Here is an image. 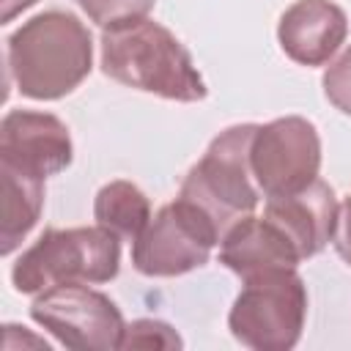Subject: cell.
<instances>
[{"label":"cell","instance_id":"2e32d148","mask_svg":"<svg viewBox=\"0 0 351 351\" xmlns=\"http://www.w3.org/2000/svg\"><path fill=\"white\" fill-rule=\"evenodd\" d=\"M181 346L184 340L178 337V332L159 318H137L126 324L121 337V348H181Z\"/></svg>","mask_w":351,"mask_h":351},{"label":"cell","instance_id":"3957f363","mask_svg":"<svg viewBox=\"0 0 351 351\" xmlns=\"http://www.w3.org/2000/svg\"><path fill=\"white\" fill-rule=\"evenodd\" d=\"M121 269V239L107 228H47L11 266L19 293H41L55 285H99Z\"/></svg>","mask_w":351,"mask_h":351},{"label":"cell","instance_id":"5b68a950","mask_svg":"<svg viewBox=\"0 0 351 351\" xmlns=\"http://www.w3.org/2000/svg\"><path fill=\"white\" fill-rule=\"evenodd\" d=\"M307 321V285L296 269H274L244 280L228 326L255 351H288L299 343Z\"/></svg>","mask_w":351,"mask_h":351},{"label":"cell","instance_id":"6da1fadb","mask_svg":"<svg viewBox=\"0 0 351 351\" xmlns=\"http://www.w3.org/2000/svg\"><path fill=\"white\" fill-rule=\"evenodd\" d=\"M5 66L22 96L36 101L63 99L90 74V30L71 11L36 14L5 38Z\"/></svg>","mask_w":351,"mask_h":351},{"label":"cell","instance_id":"52a82bcc","mask_svg":"<svg viewBox=\"0 0 351 351\" xmlns=\"http://www.w3.org/2000/svg\"><path fill=\"white\" fill-rule=\"evenodd\" d=\"M30 318L60 346L74 351L121 348V337L126 329L118 304L107 293L93 291L85 282L55 285L36 293Z\"/></svg>","mask_w":351,"mask_h":351},{"label":"cell","instance_id":"d6986e66","mask_svg":"<svg viewBox=\"0 0 351 351\" xmlns=\"http://www.w3.org/2000/svg\"><path fill=\"white\" fill-rule=\"evenodd\" d=\"M33 3H38V0H3V22H11L16 14L30 8Z\"/></svg>","mask_w":351,"mask_h":351},{"label":"cell","instance_id":"8992f818","mask_svg":"<svg viewBox=\"0 0 351 351\" xmlns=\"http://www.w3.org/2000/svg\"><path fill=\"white\" fill-rule=\"evenodd\" d=\"M219 241L217 225L195 203L176 197L132 241V263L145 277H178L206 266Z\"/></svg>","mask_w":351,"mask_h":351},{"label":"cell","instance_id":"7a4b0ae2","mask_svg":"<svg viewBox=\"0 0 351 351\" xmlns=\"http://www.w3.org/2000/svg\"><path fill=\"white\" fill-rule=\"evenodd\" d=\"M99 47L101 71L126 88L170 101H200L208 93L189 49L148 16L101 30Z\"/></svg>","mask_w":351,"mask_h":351},{"label":"cell","instance_id":"30bf717a","mask_svg":"<svg viewBox=\"0 0 351 351\" xmlns=\"http://www.w3.org/2000/svg\"><path fill=\"white\" fill-rule=\"evenodd\" d=\"M337 211L340 206L335 189L321 178H315L310 186L293 195L266 197L263 206V217L288 236V241L296 247L302 261L318 255L332 241Z\"/></svg>","mask_w":351,"mask_h":351},{"label":"cell","instance_id":"ac0fdd59","mask_svg":"<svg viewBox=\"0 0 351 351\" xmlns=\"http://www.w3.org/2000/svg\"><path fill=\"white\" fill-rule=\"evenodd\" d=\"M332 244H335V252L351 266V195L343 200V206L337 211V225H335Z\"/></svg>","mask_w":351,"mask_h":351},{"label":"cell","instance_id":"e0dca14e","mask_svg":"<svg viewBox=\"0 0 351 351\" xmlns=\"http://www.w3.org/2000/svg\"><path fill=\"white\" fill-rule=\"evenodd\" d=\"M324 96L340 112L351 115V44L326 66V71H324Z\"/></svg>","mask_w":351,"mask_h":351},{"label":"cell","instance_id":"277c9868","mask_svg":"<svg viewBox=\"0 0 351 351\" xmlns=\"http://www.w3.org/2000/svg\"><path fill=\"white\" fill-rule=\"evenodd\" d=\"M255 129L258 123H239L219 132L178 189V197L195 203L222 236L241 217L252 214L261 200V189L250 170Z\"/></svg>","mask_w":351,"mask_h":351},{"label":"cell","instance_id":"8fae6325","mask_svg":"<svg viewBox=\"0 0 351 351\" xmlns=\"http://www.w3.org/2000/svg\"><path fill=\"white\" fill-rule=\"evenodd\" d=\"M348 36V16L332 0H296L277 25L282 52L302 66H324Z\"/></svg>","mask_w":351,"mask_h":351},{"label":"cell","instance_id":"9c48e42d","mask_svg":"<svg viewBox=\"0 0 351 351\" xmlns=\"http://www.w3.org/2000/svg\"><path fill=\"white\" fill-rule=\"evenodd\" d=\"M74 159L69 126L38 110H8L0 123V165L36 178L63 173Z\"/></svg>","mask_w":351,"mask_h":351},{"label":"cell","instance_id":"7c38bea8","mask_svg":"<svg viewBox=\"0 0 351 351\" xmlns=\"http://www.w3.org/2000/svg\"><path fill=\"white\" fill-rule=\"evenodd\" d=\"M219 263L228 266L241 280L274 271V269H296L302 263L296 247L288 236L269 222L266 217H241L219 241Z\"/></svg>","mask_w":351,"mask_h":351},{"label":"cell","instance_id":"5bb4252c","mask_svg":"<svg viewBox=\"0 0 351 351\" xmlns=\"http://www.w3.org/2000/svg\"><path fill=\"white\" fill-rule=\"evenodd\" d=\"M93 217L121 241H134L151 222V203L137 184L115 178L96 192Z\"/></svg>","mask_w":351,"mask_h":351},{"label":"cell","instance_id":"9a60e30c","mask_svg":"<svg viewBox=\"0 0 351 351\" xmlns=\"http://www.w3.org/2000/svg\"><path fill=\"white\" fill-rule=\"evenodd\" d=\"M77 3L88 14V19L96 22L101 30L132 19H143L156 5V0H77Z\"/></svg>","mask_w":351,"mask_h":351},{"label":"cell","instance_id":"ba28073f","mask_svg":"<svg viewBox=\"0 0 351 351\" xmlns=\"http://www.w3.org/2000/svg\"><path fill=\"white\" fill-rule=\"evenodd\" d=\"M250 170L263 197L293 195L310 186L321 170L318 129L302 115L258 126L250 148Z\"/></svg>","mask_w":351,"mask_h":351},{"label":"cell","instance_id":"4fadbf2b","mask_svg":"<svg viewBox=\"0 0 351 351\" xmlns=\"http://www.w3.org/2000/svg\"><path fill=\"white\" fill-rule=\"evenodd\" d=\"M0 176H3V228H0L3 244H0V252L11 255L41 217L44 178L27 176L8 165H0Z\"/></svg>","mask_w":351,"mask_h":351}]
</instances>
